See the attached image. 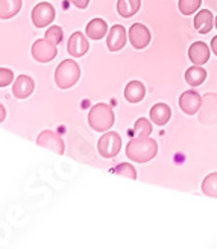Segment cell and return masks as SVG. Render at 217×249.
<instances>
[{"mask_svg": "<svg viewBox=\"0 0 217 249\" xmlns=\"http://www.w3.org/2000/svg\"><path fill=\"white\" fill-rule=\"evenodd\" d=\"M157 152L158 143L150 137H145V139L134 137L126 146V157L137 163H147L152 158H155Z\"/></svg>", "mask_w": 217, "mask_h": 249, "instance_id": "1", "label": "cell"}, {"mask_svg": "<svg viewBox=\"0 0 217 249\" xmlns=\"http://www.w3.org/2000/svg\"><path fill=\"white\" fill-rule=\"evenodd\" d=\"M116 120L114 111L107 104H96L88 114V123H90L91 129L97 132H107Z\"/></svg>", "mask_w": 217, "mask_h": 249, "instance_id": "2", "label": "cell"}, {"mask_svg": "<svg viewBox=\"0 0 217 249\" xmlns=\"http://www.w3.org/2000/svg\"><path fill=\"white\" fill-rule=\"evenodd\" d=\"M81 78V69L78 62L73 59H66L55 70V82L61 90H67L73 87Z\"/></svg>", "mask_w": 217, "mask_h": 249, "instance_id": "3", "label": "cell"}, {"mask_svg": "<svg viewBox=\"0 0 217 249\" xmlns=\"http://www.w3.org/2000/svg\"><path fill=\"white\" fill-rule=\"evenodd\" d=\"M122 149V139L117 132H107L100 137L97 143V151L100 157L104 158H114Z\"/></svg>", "mask_w": 217, "mask_h": 249, "instance_id": "4", "label": "cell"}, {"mask_svg": "<svg viewBox=\"0 0 217 249\" xmlns=\"http://www.w3.org/2000/svg\"><path fill=\"white\" fill-rule=\"evenodd\" d=\"M54 20H55V8L50 3L41 2L32 9V23H34V26L46 28Z\"/></svg>", "mask_w": 217, "mask_h": 249, "instance_id": "5", "label": "cell"}, {"mask_svg": "<svg viewBox=\"0 0 217 249\" xmlns=\"http://www.w3.org/2000/svg\"><path fill=\"white\" fill-rule=\"evenodd\" d=\"M31 53L34 56V59L38 61V62H50L56 56L58 51H56L55 44L47 41L46 38H41V40H36L32 44Z\"/></svg>", "mask_w": 217, "mask_h": 249, "instance_id": "6", "label": "cell"}, {"mask_svg": "<svg viewBox=\"0 0 217 249\" xmlns=\"http://www.w3.org/2000/svg\"><path fill=\"white\" fill-rule=\"evenodd\" d=\"M36 144L40 147L49 149V151H54L58 155L64 154V142L52 131H43L40 135H38Z\"/></svg>", "mask_w": 217, "mask_h": 249, "instance_id": "7", "label": "cell"}, {"mask_svg": "<svg viewBox=\"0 0 217 249\" xmlns=\"http://www.w3.org/2000/svg\"><path fill=\"white\" fill-rule=\"evenodd\" d=\"M200 107H202V97H200L199 93L188 90V91H184L181 94V97H180V108L184 111L185 114H188V116L196 114L198 111L200 109Z\"/></svg>", "mask_w": 217, "mask_h": 249, "instance_id": "8", "label": "cell"}, {"mask_svg": "<svg viewBox=\"0 0 217 249\" xmlns=\"http://www.w3.org/2000/svg\"><path fill=\"white\" fill-rule=\"evenodd\" d=\"M129 41L135 49H145L150 43V31L142 23H134L129 29Z\"/></svg>", "mask_w": 217, "mask_h": 249, "instance_id": "9", "label": "cell"}, {"mask_svg": "<svg viewBox=\"0 0 217 249\" xmlns=\"http://www.w3.org/2000/svg\"><path fill=\"white\" fill-rule=\"evenodd\" d=\"M88 49H90V44H88V41L82 35V32H74L70 35V40L67 43V52L72 56L81 58L88 52Z\"/></svg>", "mask_w": 217, "mask_h": 249, "instance_id": "10", "label": "cell"}, {"mask_svg": "<svg viewBox=\"0 0 217 249\" xmlns=\"http://www.w3.org/2000/svg\"><path fill=\"white\" fill-rule=\"evenodd\" d=\"M125 44H126V31L123 26H120V24H116V26H112L109 29L108 36H107L108 51L117 52L120 49H123Z\"/></svg>", "mask_w": 217, "mask_h": 249, "instance_id": "11", "label": "cell"}, {"mask_svg": "<svg viewBox=\"0 0 217 249\" xmlns=\"http://www.w3.org/2000/svg\"><path fill=\"white\" fill-rule=\"evenodd\" d=\"M35 89V82L32 78L26 76V74H21L14 81V85H12V94H14L17 99H26L34 93Z\"/></svg>", "mask_w": 217, "mask_h": 249, "instance_id": "12", "label": "cell"}, {"mask_svg": "<svg viewBox=\"0 0 217 249\" xmlns=\"http://www.w3.org/2000/svg\"><path fill=\"white\" fill-rule=\"evenodd\" d=\"M188 58L191 62H195L196 66H203L210 59V49L205 43L196 41L190 46L188 49Z\"/></svg>", "mask_w": 217, "mask_h": 249, "instance_id": "13", "label": "cell"}, {"mask_svg": "<svg viewBox=\"0 0 217 249\" xmlns=\"http://www.w3.org/2000/svg\"><path fill=\"white\" fill-rule=\"evenodd\" d=\"M145 94H146V89L143 82L140 81H131L125 89V99L129 104H138L145 97Z\"/></svg>", "mask_w": 217, "mask_h": 249, "instance_id": "14", "label": "cell"}, {"mask_svg": "<svg viewBox=\"0 0 217 249\" xmlns=\"http://www.w3.org/2000/svg\"><path fill=\"white\" fill-rule=\"evenodd\" d=\"M107 31H108L107 21L102 18H94L87 24L85 34L88 38H91V40H102L107 35Z\"/></svg>", "mask_w": 217, "mask_h": 249, "instance_id": "15", "label": "cell"}, {"mask_svg": "<svg viewBox=\"0 0 217 249\" xmlns=\"http://www.w3.org/2000/svg\"><path fill=\"white\" fill-rule=\"evenodd\" d=\"M170 116H172V109L165 104H157L150 109V120L152 123L158 124V126H163V124L167 123L170 120Z\"/></svg>", "mask_w": 217, "mask_h": 249, "instance_id": "16", "label": "cell"}, {"mask_svg": "<svg viewBox=\"0 0 217 249\" xmlns=\"http://www.w3.org/2000/svg\"><path fill=\"white\" fill-rule=\"evenodd\" d=\"M214 24V17L208 9L199 11L195 17V28L199 34H208L213 29Z\"/></svg>", "mask_w": 217, "mask_h": 249, "instance_id": "17", "label": "cell"}, {"mask_svg": "<svg viewBox=\"0 0 217 249\" xmlns=\"http://www.w3.org/2000/svg\"><path fill=\"white\" fill-rule=\"evenodd\" d=\"M23 5V0H0V18L8 20L16 17Z\"/></svg>", "mask_w": 217, "mask_h": 249, "instance_id": "18", "label": "cell"}, {"mask_svg": "<svg viewBox=\"0 0 217 249\" xmlns=\"http://www.w3.org/2000/svg\"><path fill=\"white\" fill-rule=\"evenodd\" d=\"M140 6H142V0H119L117 12L123 18H129L137 14Z\"/></svg>", "mask_w": 217, "mask_h": 249, "instance_id": "19", "label": "cell"}, {"mask_svg": "<svg viewBox=\"0 0 217 249\" xmlns=\"http://www.w3.org/2000/svg\"><path fill=\"white\" fill-rule=\"evenodd\" d=\"M207 79V71L203 70L200 66H195V67H190L185 71V81L190 87H198L200 85L203 81Z\"/></svg>", "mask_w": 217, "mask_h": 249, "instance_id": "20", "label": "cell"}, {"mask_svg": "<svg viewBox=\"0 0 217 249\" xmlns=\"http://www.w3.org/2000/svg\"><path fill=\"white\" fill-rule=\"evenodd\" d=\"M202 192L205 196L217 197V172L210 175L202 181Z\"/></svg>", "mask_w": 217, "mask_h": 249, "instance_id": "21", "label": "cell"}, {"mask_svg": "<svg viewBox=\"0 0 217 249\" xmlns=\"http://www.w3.org/2000/svg\"><path fill=\"white\" fill-rule=\"evenodd\" d=\"M152 132V123L147 119H138L134 124L132 134L137 139H145V137H149Z\"/></svg>", "mask_w": 217, "mask_h": 249, "instance_id": "22", "label": "cell"}, {"mask_svg": "<svg viewBox=\"0 0 217 249\" xmlns=\"http://www.w3.org/2000/svg\"><path fill=\"white\" fill-rule=\"evenodd\" d=\"M200 3H202V0H180L178 6H180V11L184 16H191L193 12L199 9Z\"/></svg>", "mask_w": 217, "mask_h": 249, "instance_id": "23", "label": "cell"}, {"mask_svg": "<svg viewBox=\"0 0 217 249\" xmlns=\"http://www.w3.org/2000/svg\"><path fill=\"white\" fill-rule=\"evenodd\" d=\"M44 38L47 41H50L52 44L58 46L62 40V29L59 26H50L47 31H46V35H44Z\"/></svg>", "mask_w": 217, "mask_h": 249, "instance_id": "24", "label": "cell"}, {"mask_svg": "<svg viewBox=\"0 0 217 249\" xmlns=\"http://www.w3.org/2000/svg\"><path fill=\"white\" fill-rule=\"evenodd\" d=\"M114 173H117V175H122V177H126V178H131V179L137 178V172H135V169L129 163L119 164L116 169H114Z\"/></svg>", "mask_w": 217, "mask_h": 249, "instance_id": "25", "label": "cell"}, {"mask_svg": "<svg viewBox=\"0 0 217 249\" xmlns=\"http://www.w3.org/2000/svg\"><path fill=\"white\" fill-rule=\"evenodd\" d=\"M216 99H217V96L211 94V107H208L207 109L203 108L202 114H200V122H202V123H210V114H214V111H217Z\"/></svg>", "mask_w": 217, "mask_h": 249, "instance_id": "26", "label": "cell"}, {"mask_svg": "<svg viewBox=\"0 0 217 249\" xmlns=\"http://www.w3.org/2000/svg\"><path fill=\"white\" fill-rule=\"evenodd\" d=\"M12 81H14V73L9 69H0V89L8 87Z\"/></svg>", "mask_w": 217, "mask_h": 249, "instance_id": "27", "label": "cell"}, {"mask_svg": "<svg viewBox=\"0 0 217 249\" xmlns=\"http://www.w3.org/2000/svg\"><path fill=\"white\" fill-rule=\"evenodd\" d=\"M70 2L79 9H85L88 6V3H90V0H70Z\"/></svg>", "mask_w": 217, "mask_h": 249, "instance_id": "28", "label": "cell"}, {"mask_svg": "<svg viewBox=\"0 0 217 249\" xmlns=\"http://www.w3.org/2000/svg\"><path fill=\"white\" fill-rule=\"evenodd\" d=\"M211 51L214 52V55L217 56V35L211 40Z\"/></svg>", "mask_w": 217, "mask_h": 249, "instance_id": "29", "label": "cell"}, {"mask_svg": "<svg viewBox=\"0 0 217 249\" xmlns=\"http://www.w3.org/2000/svg\"><path fill=\"white\" fill-rule=\"evenodd\" d=\"M5 117H6V109L2 104H0V123L5 120Z\"/></svg>", "mask_w": 217, "mask_h": 249, "instance_id": "30", "label": "cell"}, {"mask_svg": "<svg viewBox=\"0 0 217 249\" xmlns=\"http://www.w3.org/2000/svg\"><path fill=\"white\" fill-rule=\"evenodd\" d=\"M214 23H216V29H217V17H216V21Z\"/></svg>", "mask_w": 217, "mask_h": 249, "instance_id": "31", "label": "cell"}]
</instances>
